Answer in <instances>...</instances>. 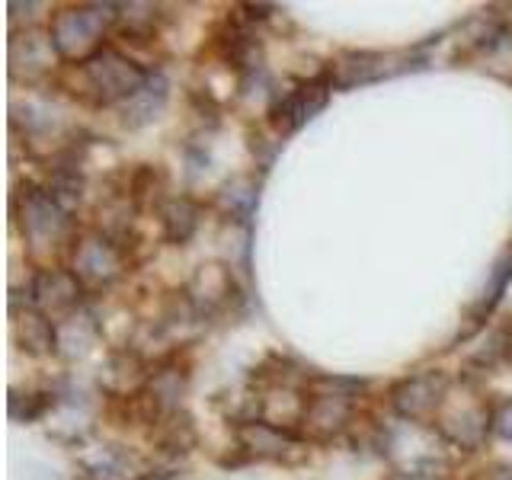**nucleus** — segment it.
I'll return each mask as SVG.
<instances>
[{"label": "nucleus", "instance_id": "nucleus-1", "mask_svg": "<svg viewBox=\"0 0 512 480\" xmlns=\"http://www.w3.org/2000/svg\"><path fill=\"white\" fill-rule=\"evenodd\" d=\"M154 71L141 68L119 48L103 45L100 52L90 55L87 61L77 64V77L84 80V96L96 106H112V103H128L148 87Z\"/></svg>", "mask_w": 512, "mask_h": 480}, {"label": "nucleus", "instance_id": "nucleus-2", "mask_svg": "<svg viewBox=\"0 0 512 480\" xmlns=\"http://www.w3.org/2000/svg\"><path fill=\"white\" fill-rule=\"evenodd\" d=\"M112 10L116 7H100V4L58 10L52 20V29H48V39H52L55 52L61 58H77V64L96 55L106 45L103 36H106L109 23L119 20V13H112Z\"/></svg>", "mask_w": 512, "mask_h": 480}, {"label": "nucleus", "instance_id": "nucleus-3", "mask_svg": "<svg viewBox=\"0 0 512 480\" xmlns=\"http://www.w3.org/2000/svg\"><path fill=\"white\" fill-rule=\"evenodd\" d=\"M448 400V375L442 372H420L410 375L391 391V407L400 420L410 423H432Z\"/></svg>", "mask_w": 512, "mask_h": 480}, {"label": "nucleus", "instance_id": "nucleus-4", "mask_svg": "<svg viewBox=\"0 0 512 480\" xmlns=\"http://www.w3.org/2000/svg\"><path fill=\"white\" fill-rule=\"evenodd\" d=\"M330 87H333L330 74H320L314 80H301V84L295 90H288L276 103V109H272V125H276L282 135L298 132L304 122H311L317 112L327 106Z\"/></svg>", "mask_w": 512, "mask_h": 480}, {"label": "nucleus", "instance_id": "nucleus-5", "mask_svg": "<svg viewBox=\"0 0 512 480\" xmlns=\"http://www.w3.org/2000/svg\"><path fill=\"white\" fill-rule=\"evenodd\" d=\"M74 276L87 285H106L122 272L119 244L109 234H87L74 247Z\"/></svg>", "mask_w": 512, "mask_h": 480}, {"label": "nucleus", "instance_id": "nucleus-6", "mask_svg": "<svg viewBox=\"0 0 512 480\" xmlns=\"http://www.w3.org/2000/svg\"><path fill=\"white\" fill-rule=\"evenodd\" d=\"M349 416H352V394L333 391V381H330V391H314L304 400V410H301L304 436H314L317 442H324L349 426Z\"/></svg>", "mask_w": 512, "mask_h": 480}, {"label": "nucleus", "instance_id": "nucleus-7", "mask_svg": "<svg viewBox=\"0 0 512 480\" xmlns=\"http://www.w3.org/2000/svg\"><path fill=\"white\" fill-rule=\"evenodd\" d=\"M80 295H84V282L68 269H42L32 279V308L42 311L45 317L52 314H71Z\"/></svg>", "mask_w": 512, "mask_h": 480}, {"label": "nucleus", "instance_id": "nucleus-8", "mask_svg": "<svg viewBox=\"0 0 512 480\" xmlns=\"http://www.w3.org/2000/svg\"><path fill=\"white\" fill-rule=\"evenodd\" d=\"M410 64H404V58L394 55V52H359V55H346L340 64H336V74L333 84L336 87H356V84H368V80H381V77H391V74H400L407 71Z\"/></svg>", "mask_w": 512, "mask_h": 480}, {"label": "nucleus", "instance_id": "nucleus-9", "mask_svg": "<svg viewBox=\"0 0 512 480\" xmlns=\"http://www.w3.org/2000/svg\"><path fill=\"white\" fill-rule=\"evenodd\" d=\"M237 439H240V448H247L253 458H272V461H282L288 448H304L298 432L282 429L266 420L244 423L237 429Z\"/></svg>", "mask_w": 512, "mask_h": 480}, {"label": "nucleus", "instance_id": "nucleus-10", "mask_svg": "<svg viewBox=\"0 0 512 480\" xmlns=\"http://www.w3.org/2000/svg\"><path fill=\"white\" fill-rule=\"evenodd\" d=\"M13 340L29 356H48L55 352V324L36 308H13Z\"/></svg>", "mask_w": 512, "mask_h": 480}, {"label": "nucleus", "instance_id": "nucleus-11", "mask_svg": "<svg viewBox=\"0 0 512 480\" xmlns=\"http://www.w3.org/2000/svg\"><path fill=\"white\" fill-rule=\"evenodd\" d=\"M167 103V80L160 74H151L148 87H144L138 96H132L128 103H122V122L128 128H141L144 122L157 119V112Z\"/></svg>", "mask_w": 512, "mask_h": 480}, {"label": "nucleus", "instance_id": "nucleus-12", "mask_svg": "<svg viewBox=\"0 0 512 480\" xmlns=\"http://www.w3.org/2000/svg\"><path fill=\"white\" fill-rule=\"evenodd\" d=\"M87 480H144V468L135 455L103 448L93 461H87Z\"/></svg>", "mask_w": 512, "mask_h": 480}, {"label": "nucleus", "instance_id": "nucleus-13", "mask_svg": "<svg viewBox=\"0 0 512 480\" xmlns=\"http://www.w3.org/2000/svg\"><path fill=\"white\" fill-rule=\"evenodd\" d=\"M160 224L170 244H186L199 228V205L192 199H170L160 205Z\"/></svg>", "mask_w": 512, "mask_h": 480}, {"label": "nucleus", "instance_id": "nucleus-14", "mask_svg": "<svg viewBox=\"0 0 512 480\" xmlns=\"http://www.w3.org/2000/svg\"><path fill=\"white\" fill-rule=\"evenodd\" d=\"M509 282H512V244L500 253V260H496L493 269H490V279H487L484 292H480V298L474 304V317L477 320H487V314H493L496 304L503 301Z\"/></svg>", "mask_w": 512, "mask_h": 480}, {"label": "nucleus", "instance_id": "nucleus-15", "mask_svg": "<svg viewBox=\"0 0 512 480\" xmlns=\"http://www.w3.org/2000/svg\"><path fill=\"white\" fill-rule=\"evenodd\" d=\"M493 432L503 439H512V397L493 407Z\"/></svg>", "mask_w": 512, "mask_h": 480}, {"label": "nucleus", "instance_id": "nucleus-16", "mask_svg": "<svg viewBox=\"0 0 512 480\" xmlns=\"http://www.w3.org/2000/svg\"><path fill=\"white\" fill-rule=\"evenodd\" d=\"M471 480H512V464H490V468L477 471Z\"/></svg>", "mask_w": 512, "mask_h": 480}, {"label": "nucleus", "instance_id": "nucleus-17", "mask_svg": "<svg viewBox=\"0 0 512 480\" xmlns=\"http://www.w3.org/2000/svg\"><path fill=\"white\" fill-rule=\"evenodd\" d=\"M496 352H500L506 362H512V327H506L500 333V340H496Z\"/></svg>", "mask_w": 512, "mask_h": 480}]
</instances>
